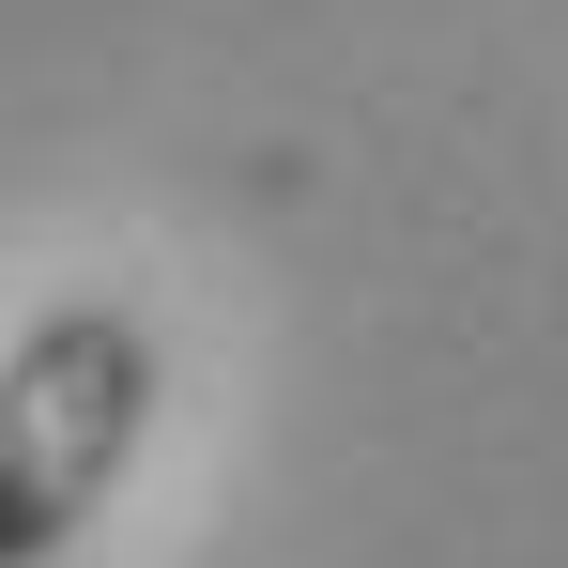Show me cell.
<instances>
[{
	"label": "cell",
	"mask_w": 568,
	"mask_h": 568,
	"mask_svg": "<svg viewBox=\"0 0 568 568\" xmlns=\"http://www.w3.org/2000/svg\"><path fill=\"white\" fill-rule=\"evenodd\" d=\"M170 415V338L123 292H62L0 338V568H62Z\"/></svg>",
	"instance_id": "6da1fadb"
}]
</instances>
